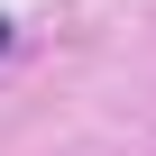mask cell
<instances>
[{"label":"cell","mask_w":156,"mask_h":156,"mask_svg":"<svg viewBox=\"0 0 156 156\" xmlns=\"http://www.w3.org/2000/svg\"><path fill=\"white\" fill-rule=\"evenodd\" d=\"M0 46H9V19H0Z\"/></svg>","instance_id":"6da1fadb"}]
</instances>
